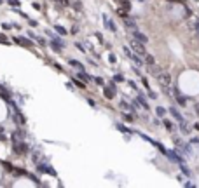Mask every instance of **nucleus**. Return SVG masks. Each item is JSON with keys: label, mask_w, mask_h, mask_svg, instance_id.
<instances>
[{"label": "nucleus", "mask_w": 199, "mask_h": 188, "mask_svg": "<svg viewBox=\"0 0 199 188\" xmlns=\"http://www.w3.org/2000/svg\"><path fill=\"white\" fill-rule=\"evenodd\" d=\"M196 2H199V0H196Z\"/></svg>", "instance_id": "nucleus-39"}, {"label": "nucleus", "mask_w": 199, "mask_h": 188, "mask_svg": "<svg viewBox=\"0 0 199 188\" xmlns=\"http://www.w3.org/2000/svg\"><path fill=\"white\" fill-rule=\"evenodd\" d=\"M77 77H79V78H82V80H84V82H94V78H93L91 75H87V73H86L84 70H79Z\"/></svg>", "instance_id": "nucleus-7"}, {"label": "nucleus", "mask_w": 199, "mask_h": 188, "mask_svg": "<svg viewBox=\"0 0 199 188\" xmlns=\"http://www.w3.org/2000/svg\"><path fill=\"white\" fill-rule=\"evenodd\" d=\"M103 25H105V28H108V30H112V31H117V28H115L114 21L107 19V16H103Z\"/></svg>", "instance_id": "nucleus-9"}, {"label": "nucleus", "mask_w": 199, "mask_h": 188, "mask_svg": "<svg viewBox=\"0 0 199 188\" xmlns=\"http://www.w3.org/2000/svg\"><path fill=\"white\" fill-rule=\"evenodd\" d=\"M54 30H56L59 35H66V30H65L63 26H59V25H54Z\"/></svg>", "instance_id": "nucleus-18"}, {"label": "nucleus", "mask_w": 199, "mask_h": 188, "mask_svg": "<svg viewBox=\"0 0 199 188\" xmlns=\"http://www.w3.org/2000/svg\"><path fill=\"white\" fill-rule=\"evenodd\" d=\"M128 84H129V87H131V89H135V91H136V94H138V92H140V91H138V85H136V84L133 82V80H129Z\"/></svg>", "instance_id": "nucleus-25"}, {"label": "nucleus", "mask_w": 199, "mask_h": 188, "mask_svg": "<svg viewBox=\"0 0 199 188\" xmlns=\"http://www.w3.org/2000/svg\"><path fill=\"white\" fill-rule=\"evenodd\" d=\"M94 82L98 84V85H103V84H105V82H103V78H101V77H96V78H94Z\"/></svg>", "instance_id": "nucleus-27"}, {"label": "nucleus", "mask_w": 199, "mask_h": 188, "mask_svg": "<svg viewBox=\"0 0 199 188\" xmlns=\"http://www.w3.org/2000/svg\"><path fill=\"white\" fill-rule=\"evenodd\" d=\"M149 96H150V99H156V97H157V94H156V92H152V91L149 89Z\"/></svg>", "instance_id": "nucleus-31"}, {"label": "nucleus", "mask_w": 199, "mask_h": 188, "mask_svg": "<svg viewBox=\"0 0 199 188\" xmlns=\"http://www.w3.org/2000/svg\"><path fill=\"white\" fill-rule=\"evenodd\" d=\"M37 40H39V44H40V45H46V40H44V38H40V37H37Z\"/></svg>", "instance_id": "nucleus-33"}, {"label": "nucleus", "mask_w": 199, "mask_h": 188, "mask_svg": "<svg viewBox=\"0 0 199 188\" xmlns=\"http://www.w3.org/2000/svg\"><path fill=\"white\" fill-rule=\"evenodd\" d=\"M54 2H56V4H59V5H68V4H70L68 0H54Z\"/></svg>", "instance_id": "nucleus-26"}, {"label": "nucleus", "mask_w": 199, "mask_h": 188, "mask_svg": "<svg viewBox=\"0 0 199 188\" xmlns=\"http://www.w3.org/2000/svg\"><path fill=\"white\" fill-rule=\"evenodd\" d=\"M14 150H16V153H19V155H23V153H28V145L19 143V141H14Z\"/></svg>", "instance_id": "nucleus-5"}, {"label": "nucleus", "mask_w": 199, "mask_h": 188, "mask_svg": "<svg viewBox=\"0 0 199 188\" xmlns=\"http://www.w3.org/2000/svg\"><path fill=\"white\" fill-rule=\"evenodd\" d=\"M145 63H147L149 66H152V64H156V59H154V56L147 54V56H145Z\"/></svg>", "instance_id": "nucleus-16"}, {"label": "nucleus", "mask_w": 199, "mask_h": 188, "mask_svg": "<svg viewBox=\"0 0 199 188\" xmlns=\"http://www.w3.org/2000/svg\"><path fill=\"white\" fill-rule=\"evenodd\" d=\"M164 125H166V129H168V131H173V129H175V125L171 124L170 120H164Z\"/></svg>", "instance_id": "nucleus-24"}, {"label": "nucleus", "mask_w": 199, "mask_h": 188, "mask_svg": "<svg viewBox=\"0 0 199 188\" xmlns=\"http://www.w3.org/2000/svg\"><path fill=\"white\" fill-rule=\"evenodd\" d=\"M180 169H182V173H184L185 176H191V171H189V169H187V166H185L184 162H182V164H180Z\"/></svg>", "instance_id": "nucleus-21"}, {"label": "nucleus", "mask_w": 199, "mask_h": 188, "mask_svg": "<svg viewBox=\"0 0 199 188\" xmlns=\"http://www.w3.org/2000/svg\"><path fill=\"white\" fill-rule=\"evenodd\" d=\"M121 108H126V110H135V108H133L129 103H126V101H121Z\"/></svg>", "instance_id": "nucleus-23"}, {"label": "nucleus", "mask_w": 199, "mask_h": 188, "mask_svg": "<svg viewBox=\"0 0 199 188\" xmlns=\"http://www.w3.org/2000/svg\"><path fill=\"white\" fill-rule=\"evenodd\" d=\"M114 80H115V82H122V80H124V77H122V75H115Z\"/></svg>", "instance_id": "nucleus-29"}, {"label": "nucleus", "mask_w": 199, "mask_h": 188, "mask_svg": "<svg viewBox=\"0 0 199 188\" xmlns=\"http://www.w3.org/2000/svg\"><path fill=\"white\" fill-rule=\"evenodd\" d=\"M180 131L184 132V134H189V132H191V127H189V124H187L185 120H182V122H180Z\"/></svg>", "instance_id": "nucleus-12"}, {"label": "nucleus", "mask_w": 199, "mask_h": 188, "mask_svg": "<svg viewBox=\"0 0 199 188\" xmlns=\"http://www.w3.org/2000/svg\"><path fill=\"white\" fill-rule=\"evenodd\" d=\"M126 26H128V28H131V31H133V30H138V25H136L135 21H131V19H128V21H126Z\"/></svg>", "instance_id": "nucleus-17"}, {"label": "nucleus", "mask_w": 199, "mask_h": 188, "mask_svg": "<svg viewBox=\"0 0 199 188\" xmlns=\"http://www.w3.org/2000/svg\"><path fill=\"white\" fill-rule=\"evenodd\" d=\"M0 42H2V44H9V42L5 40V37H4V35H0Z\"/></svg>", "instance_id": "nucleus-34"}, {"label": "nucleus", "mask_w": 199, "mask_h": 188, "mask_svg": "<svg viewBox=\"0 0 199 188\" xmlns=\"http://www.w3.org/2000/svg\"><path fill=\"white\" fill-rule=\"evenodd\" d=\"M175 97H177V101L180 104H185V97H182L180 94H178V91H175Z\"/></svg>", "instance_id": "nucleus-22"}, {"label": "nucleus", "mask_w": 199, "mask_h": 188, "mask_svg": "<svg viewBox=\"0 0 199 188\" xmlns=\"http://www.w3.org/2000/svg\"><path fill=\"white\" fill-rule=\"evenodd\" d=\"M129 47L135 51L136 54H140V56H147V49H145V44L140 40H136V38H131L129 40Z\"/></svg>", "instance_id": "nucleus-2"}, {"label": "nucleus", "mask_w": 199, "mask_h": 188, "mask_svg": "<svg viewBox=\"0 0 199 188\" xmlns=\"http://www.w3.org/2000/svg\"><path fill=\"white\" fill-rule=\"evenodd\" d=\"M37 169H39L40 173H47V174H52V176H56V171H54L52 167L46 166V164H37Z\"/></svg>", "instance_id": "nucleus-6"}, {"label": "nucleus", "mask_w": 199, "mask_h": 188, "mask_svg": "<svg viewBox=\"0 0 199 188\" xmlns=\"http://www.w3.org/2000/svg\"><path fill=\"white\" fill-rule=\"evenodd\" d=\"M170 113L173 115V118H175V120H178V122H182V120H184L182 113H180V111H178L177 108H175V106H171V108H170Z\"/></svg>", "instance_id": "nucleus-8"}, {"label": "nucleus", "mask_w": 199, "mask_h": 188, "mask_svg": "<svg viewBox=\"0 0 199 188\" xmlns=\"http://www.w3.org/2000/svg\"><path fill=\"white\" fill-rule=\"evenodd\" d=\"M115 127H117V129H119V131L121 132H126V134H131V129H128V127H126V125H122V124H115Z\"/></svg>", "instance_id": "nucleus-15"}, {"label": "nucleus", "mask_w": 199, "mask_h": 188, "mask_svg": "<svg viewBox=\"0 0 199 188\" xmlns=\"http://www.w3.org/2000/svg\"><path fill=\"white\" fill-rule=\"evenodd\" d=\"M103 92H105V94H103V96L107 97V99H112V97L115 96V91L112 89V87H110V85H107V87H105V91H103Z\"/></svg>", "instance_id": "nucleus-10"}, {"label": "nucleus", "mask_w": 199, "mask_h": 188, "mask_svg": "<svg viewBox=\"0 0 199 188\" xmlns=\"http://www.w3.org/2000/svg\"><path fill=\"white\" fill-rule=\"evenodd\" d=\"M136 99H138V103L142 104V106H143V108H145V110H149V103L145 101V97H143L142 94H140V92H138V96H136Z\"/></svg>", "instance_id": "nucleus-13"}, {"label": "nucleus", "mask_w": 199, "mask_h": 188, "mask_svg": "<svg viewBox=\"0 0 199 188\" xmlns=\"http://www.w3.org/2000/svg\"><path fill=\"white\" fill-rule=\"evenodd\" d=\"M122 51H124V54L128 56V58H129V59H131L133 63H135L136 66H143V59L140 58V54H136V52H135V51H133L131 47L124 45V47H122Z\"/></svg>", "instance_id": "nucleus-1"}, {"label": "nucleus", "mask_w": 199, "mask_h": 188, "mask_svg": "<svg viewBox=\"0 0 199 188\" xmlns=\"http://www.w3.org/2000/svg\"><path fill=\"white\" fill-rule=\"evenodd\" d=\"M75 47H77L79 51H80V52H84V45H82L80 42H77V44H75Z\"/></svg>", "instance_id": "nucleus-28"}, {"label": "nucleus", "mask_w": 199, "mask_h": 188, "mask_svg": "<svg viewBox=\"0 0 199 188\" xmlns=\"http://www.w3.org/2000/svg\"><path fill=\"white\" fill-rule=\"evenodd\" d=\"M196 129H197V131H199V124H196Z\"/></svg>", "instance_id": "nucleus-38"}, {"label": "nucleus", "mask_w": 199, "mask_h": 188, "mask_svg": "<svg viewBox=\"0 0 199 188\" xmlns=\"http://www.w3.org/2000/svg\"><path fill=\"white\" fill-rule=\"evenodd\" d=\"M156 113H157V117H164L166 110H164L163 106H157V108H156Z\"/></svg>", "instance_id": "nucleus-20"}, {"label": "nucleus", "mask_w": 199, "mask_h": 188, "mask_svg": "<svg viewBox=\"0 0 199 188\" xmlns=\"http://www.w3.org/2000/svg\"><path fill=\"white\" fill-rule=\"evenodd\" d=\"M108 59H110L112 63H115V56H114V54H110V56H108Z\"/></svg>", "instance_id": "nucleus-35"}, {"label": "nucleus", "mask_w": 199, "mask_h": 188, "mask_svg": "<svg viewBox=\"0 0 199 188\" xmlns=\"http://www.w3.org/2000/svg\"><path fill=\"white\" fill-rule=\"evenodd\" d=\"M131 35H133V38L143 42V44H147V42H149V37H147L145 33H142L140 30H133V31H131Z\"/></svg>", "instance_id": "nucleus-4"}, {"label": "nucleus", "mask_w": 199, "mask_h": 188, "mask_svg": "<svg viewBox=\"0 0 199 188\" xmlns=\"http://www.w3.org/2000/svg\"><path fill=\"white\" fill-rule=\"evenodd\" d=\"M72 64V66H73V68L75 70H84V66H82V63H79V61H75V59H70V61H68Z\"/></svg>", "instance_id": "nucleus-14"}, {"label": "nucleus", "mask_w": 199, "mask_h": 188, "mask_svg": "<svg viewBox=\"0 0 199 188\" xmlns=\"http://www.w3.org/2000/svg\"><path fill=\"white\" fill-rule=\"evenodd\" d=\"M196 113L199 115V104H196Z\"/></svg>", "instance_id": "nucleus-37"}, {"label": "nucleus", "mask_w": 199, "mask_h": 188, "mask_svg": "<svg viewBox=\"0 0 199 188\" xmlns=\"http://www.w3.org/2000/svg\"><path fill=\"white\" fill-rule=\"evenodd\" d=\"M9 4H11V5H14V7H18L19 5V2H18V0H7Z\"/></svg>", "instance_id": "nucleus-30"}, {"label": "nucleus", "mask_w": 199, "mask_h": 188, "mask_svg": "<svg viewBox=\"0 0 199 188\" xmlns=\"http://www.w3.org/2000/svg\"><path fill=\"white\" fill-rule=\"evenodd\" d=\"M122 117L126 118V120H128V122H131V120H133V117H131V115H128V113H124V115H122Z\"/></svg>", "instance_id": "nucleus-32"}, {"label": "nucleus", "mask_w": 199, "mask_h": 188, "mask_svg": "<svg viewBox=\"0 0 199 188\" xmlns=\"http://www.w3.org/2000/svg\"><path fill=\"white\" fill-rule=\"evenodd\" d=\"M87 103H89V104H91V106H93V108H94V106H96V103H94V101H93V99H87Z\"/></svg>", "instance_id": "nucleus-36"}, {"label": "nucleus", "mask_w": 199, "mask_h": 188, "mask_svg": "<svg viewBox=\"0 0 199 188\" xmlns=\"http://www.w3.org/2000/svg\"><path fill=\"white\" fill-rule=\"evenodd\" d=\"M189 28H191V30H194V31L199 35V21H197V23H191V25H189Z\"/></svg>", "instance_id": "nucleus-19"}, {"label": "nucleus", "mask_w": 199, "mask_h": 188, "mask_svg": "<svg viewBox=\"0 0 199 188\" xmlns=\"http://www.w3.org/2000/svg\"><path fill=\"white\" fill-rule=\"evenodd\" d=\"M157 80L161 84V87H170L171 85V77H170V73H166V71H161V73L157 75Z\"/></svg>", "instance_id": "nucleus-3"}, {"label": "nucleus", "mask_w": 199, "mask_h": 188, "mask_svg": "<svg viewBox=\"0 0 199 188\" xmlns=\"http://www.w3.org/2000/svg\"><path fill=\"white\" fill-rule=\"evenodd\" d=\"M16 42L19 44V45H25V47H32V42L28 38H23V37H16Z\"/></svg>", "instance_id": "nucleus-11"}]
</instances>
